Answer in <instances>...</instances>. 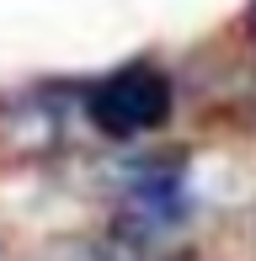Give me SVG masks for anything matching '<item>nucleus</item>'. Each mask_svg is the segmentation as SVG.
<instances>
[{"instance_id": "obj_1", "label": "nucleus", "mask_w": 256, "mask_h": 261, "mask_svg": "<svg viewBox=\"0 0 256 261\" xmlns=\"http://www.w3.org/2000/svg\"><path fill=\"white\" fill-rule=\"evenodd\" d=\"M91 123L112 139H134V134H149L171 117V80L155 75V69H118L107 75L86 101Z\"/></svg>"}, {"instance_id": "obj_3", "label": "nucleus", "mask_w": 256, "mask_h": 261, "mask_svg": "<svg viewBox=\"0 0 256 261\" xmlns=\"http://www.w3.org/2000/svg\"><path fill=\"white\" fill-rule=\"evenodd\" d=\"M251 27H256V11H251Z\"/></svg>"}, {"instance_id": "obj_2", "label": "nucleus", "mask_w": 256, "mask_h": 261, "mask_svg": "<svg viewBox=\"0 0 256 261\" xmlns=\"http://www.w3.org/2000/svg\"><path fill=\"white\" fill-rule=\"evenodd\" d=\"M182 219V187L171 171H144L128 187V224L134 229H166Z\"/></svg>"}]
</instances>
